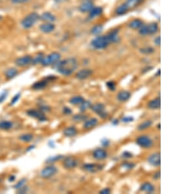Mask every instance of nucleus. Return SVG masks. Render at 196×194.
<instances>
[{
	"mask_svg": "<svg viewBox=\"0 0 196 194\" xmlns=\"http://www.w3.org/2000/svg\"><path fill=\"white\" fill-rule=\"evenodd\" d=\"M78 67V63L74 58H69L59 62L57 65V71L62 75L68 76L75 71Z\"/></svg>",
	"mask_w": 196,
	"mask_h": 194,
	"instance_id": "nucleus-1",
	"label": "nucleus"
},
{
	"mask_svg": "<svg viewBox=\"0 0 196 194\" xmlns=\"http://www.w3.org/2000/svg\"><path fill=\"white\" fill-rule=\"evenodd\" d=\"M39 16L36 13H31L30 15L26 16L22 20V26L23 28L26 29H29V28L32 27L37 22V21L39 20Z\"/></svg>",
	"mask_w": 196,
	"mask_h": 194,
	"instance_id": "nucleus-2",
	"label": "nucleus"
},
{
	"mask_svg": "<svg viewBox=\"0 0 196 194\" xmlns=\"http://www.w3.org/2000/svg\"><path fill=\"white\" fill-rule=\"evenodd\" d=\"M110 43L111 42L108 39L107 35L97 37L93 39L92 43H91L92 47L96 49H103L106 48Z\"/></svg>",
	"mask_w": 196,
	"mask_h": 194,
	"instance_id": "nucleus-3",
	"label": "nucleus"
},
{
	"mask_svg": "<svg viewBox=\"0 0 196 194\" xmlns=\"http://www.w3.org/2000/svg\"><path fill=\"white\" fill-rule=\"evenodd\" d=\"M61 58V55L58 52H53L52 54H49L46 57H43L41 61V64L44 66H47L53 64L56 62L59 61V59Z\"/></svg>",
	"mask_w": 196,
	"mask_h": 194,
	"instance_id": "nucleus-4",
	"label": "nucleus"
},
{
	"mask_svg": "<svg viewBox=\"0 0 196 194\" xmlns=\"http://www.w3.org/2000/svg\"><path fill=\"white\" fill-rule=\"evenodd\" d=\"M158 30V26L156 23H151L149 25L143 26L140 28L139 33L143 35H148V34H154L157 32Z\"/></svg>",
	"mask_w": 196,
	"mask_h": 194,
	"instance_id": "nucleus-5",
	"label": "nucleus"
},
{
	"mask_svg": "<svg viewBox=\"0 0 196 194\" xmlns=\"http://www.w3.org/2000/svg\"><path fill=\"white\" fill-rule=\"evenodd\" d=\"M27 114L31 117L39 120V121L43 122L47 120V117L45 116L43 112L41 111L36 110V109H30V110L27 111Z\"/></svg>",
	"mask_w": 196,
	"mask_h": 194,
	"instance_id": "nucleus-6",
	"label": "nucleus"
},
{
	"mask_svg": "<svg viewBox=\"0 0 196 194\" xmlns=\"http://www.w3.org/2000/svg\"><path fill=\"white\" fill-rule=\"evenodd\" d=\"M105 105L102 103H96L92 107V110L93 112L99 115L100 117L105 118L107 117V112L105 111Z\"/></svg>",
	"mask_w": 196,
	"mask_h": 194,
	"instance_id": "nucleus-7",
	"label": "nucleus"
},
{
	"mask_svg": "<svg viewBox=\"0 0 196 194\" xmlns=\"http://www.w3.org/2000/svg\"><path fill=\"white\" fill-rule=\"evenodd\" d=\"M137 143L141 147L150 148L152 145V140L148 137L146 135H142L137 138Z\"/></svg>",
	"mask_w": 196,
	"mask_h": 194,
	"instance_id": "nucleus-8",
	"label": "nucleus"
},
{
	"mask_svg": "<svg viewBox=\"0 0 196 194\" xmlns=\"http://www.w3.org/2000/svg\"><path fill=\"white\" fill-rule=\"evenodd\" d=\"M57 169L54 166H50L47 167L46 168L43 169L41 172V176L43 178H48L51 177L57 172Z\"/></svg>",
	"mask_w": 196,
	"mask_h": 194,
	"instance_id": "nucleus-9",
	"label": "nucleus"
},
{
	"mask_svg": "<svg viewBox=\"0 0 196 194\" xmlns=\"http://www.w3.org/2000/svg\"><path fill=\"white\" fill-rule=\"evenodd\" d=\"M31 61H32V58L30 56H24L22 57L17 58L15 61V63L16 65L19 67H24L29 65L31 63Z\"/></svg>",
	"mask_w": 196,
	"mask_h": 194,
	"instance_id": "nucleus-10",
	"label": "nucleus"
},
{
	"mask_svg": "<svg viewBox=\"0 0 196 194\" xmlns=\"http://www.w3.org/2000/svg\"><path fill=\"white\" fill-rule=\"evenodd\" d=\"M148 163L153 165V166H160L161 164V158L160 153H154L148 157Z\"/></svg>",
	"mask_w": 196,
	"mask_h": 194,
	"instance_id": "nucleus-11",
	"label": "nucleus"
},
{
	"mask_svg": "<svg viewBox=\"0 0 196 194\" xmlns=\"http://www.w3.org/2000/svg\"><path fill=\"white\" fill-rule=\"evenodd\" d=\"M84 169L86 171L90 172H96L97 171H101L103 169V165H99V164H86L83 166Z\"/></svg>",
	"mask_w": 196,
	"mask_h": 194,
	"instance_id": "nucleus-12",
	"label": "nucleus"
},
{
	"mask_svg": "<svg viewBox=\"0 0 196 194\" xmlns=\"http://www.w3.org/2000/svg\"><path fill=\"white\" fill-rule=\"evenodd\" d=\"M78 164V161L75 159L73 158H67L65 159L64 161V166L65 169H71L73 168H75L76 167V165Z\"/></svg>",
	"mask_w": 196,
	"mask_h": 194,
	"instance_id": "nucleus-13",
	"label": "nucleus"
},
{
	"mask_svg": "<svg viewBox=\"0 0 196 194\" xmlns=\"http://www.w3.org/2000/svg\"><path fill=\"white\" fill-rule=\"evenodd\" d=\"M92 75V71L88 69H85L80 70L76 75V77L78 79L80 80H84L87 78H88L89 77Z\"/></svg>",
	"mask_w": 196,
	"mask_h": 194,
	"instance_id": "nucleus-14",
	"label": "nucleus"
},
{
	"mask_svg": "<svg viewBox=\"0 0 196 194\" xmlns=\"http://www.w3.org/2000/svg\"><path fill=\"white\" fill-rule=\"evenodd\" d=\"M55 29V26L50 22H46L42 24L40 26V30L45 33H49L53 31Z\"/></svg>",
	"mask_w": 196,
	"mask_h": 194,
	"instance_id": "nucleus-15",
	"label": "nucleus"
},
{
	"mask_svg": "<svg viewBox=\"0 0 196 194\" xmlns=\"http://www.w3.org/2000/svg\"><path fill=\"white\" fill-rule=\"evenodd\" d=\"M93 156L94 158L97 159V160H102L107 157V154L106 152V151H105L104 150L98 149L94 152Z\"/></svg>",
	"mask_w": 196,
	"mask_h": 194,
	"instance_id": "nucleus-16",
	"label": "nucleus"
},
{
	"mask_svg": "<svg viewBox=\"0 0 196 194\" xmlns=\"http://www.w3.org/2000/svg\"><path fill=\"white\" fill-rule=\"evenodd\" d=\"M93 8L94 7L92 1H86V2L83 3L82 4L80 5L79 10L82 13H87V12H90Z\"/></svg>",
	"mask_w": 196,
	"mask_h": 194,
	"instance_id": "nucleus-17",
	"label": "nucleus"
},
{
	"mask_svg": "<svg viewBox=\"0 0 196 194\" xmlns=\"http://www.w3.org/2000/svg\"><path fill=\"white\" fill-rule=\"evenodd\" d=\"M131 97V94L128 91H121L118 94L117 98L120 101H126Z\"/></svg>",
	"mask_w": 196,
	"mask_h": 194,
	"instance_id": "nucleus-18",
	"label": "nucleus"
},
{
	"mask_svg": "<svg viewBox=\"0 0 196 194\" xmlns=\"http://www.w3.org/2000/svg\"><path fill=\"white\" fill-rule=\"evenodd\" d=\"M41 20H43V21L46 22H53L56 20L55 16L49 12H45L44 13L43 15L41 16Z\"/></svg>",
	"mask_w": 196,
	"mask_h": 194,
	"instance_id": "nucleus-19",
	"label": "nucleus"
},
{
	"mask_svg": "<svg viewBox=\"0 0 196 194\" xmlns=\"http://www.w3.org/2000/svg\"><path fill=\"white\" fill-rule=\"evenodd\" d=\"M98 123V120L96 118H91L90 120H86L85 123H84V128L86 129H91L97 126Z\"/></svg>",
	"mask_w": 196,
	"mask_h": 194,
	"instance_id": "nucleus-20",
	"label": "nucleus"
},
{
	"mask_svg": "<svg viewBox=\"0 0 196 194\" xmlns=\"http://www.w3.org/2000/svg\"><path fill=\"white\" fill-rule=\"evenodd\" d=\"M143 26V23L141 20L139 19H135L132 20L131 22L129 23V26L134 30H137L140 29Z\"/></svg>",
	"mask_w": 196,
	"mask_h": 194,
	"instance_id": "nucleus-21",
	"label": "nucleus"
},
{
	"mask_svg": "<svg viewBox=\"0 0 196 194\" xmlns=\"http://www.w3.org/2000/svg\"><path fill=\"white\" fill-rule=\"evenodd\" d=\"M148 107L151 109H157L160 108L161 101L160 98H156L155 100L150 101L148 104Z\"/></svg>",
	"mask_w": 196,
	"mask_h": 194,
	"instance_id": "nucleus-22",
	"label": "nucleus"
},
{
	"mask_svg": "<svg viewBox=\"0 0 196 194\" xmlns=\"http://www.w3.org/2000/svg\"><path fill=\"white\" fill-rule=\"evenodd\" d=\"M141 1L142 0H127L126 2L124 3V5L126 6V7L129 10L137 6L141 2Z\"/></svg>",
	"mask_w": 196,
	"mask_h": 194,
	"instance_id": "nucleus-23",
	"label": "nucleus"
},
{
	"mask_svg": "<svg viewBox=\"0 0 196 194\" xmlns=\"http://www.w3.org/2000/svg\"><path fill=\"white\" fill-rule=\"evenodd\" d=\"M47 83L48 81L46 80L39 81V82L34 83L33 85H32V88L34 90H42L47 86Z\"/></svg>",
	"mask_w": 196,
	"mask_h": 194,
	"instance_id": "nucleus-24",
	"label": "nucleus"
},
{
	"mask_svg": "<svg viewBox=\"0 0 196 194\" xmlns=\"http://www.w3.org/2000/svg\"><path fill=\"white\" fill-rule=\"evenodd\" d=\"M103 12V9L101 7H96V8H93L92 10L90 11V19H94V18H96L98 16H99L101 15V13Z\"/></svg>",
	"mask_w": 196,
	"mask_h": 194,
	"instance_id": "nucleus-25",
	"label": "nucleus"
},
{
	"mask_svg": "<svg viewBox=\"0 0 196 194\" xmlns=\"http://www.w3.org/2000/svg\"><path fill=\"white\" fill-rule=\"evenodd\" d=\"M64 133L66 137H73L76 135L77 130L74 127H69V128L64 129Z\"/></svg>",
	"mask_w": 196,
	"mask_h": 194,
	"instance_id": "nucleus-26",
	"label": "nucleus"
},
{
	"mask_svg": "<svg viewBox=\"0 0 196 194\" xmlns=\"http://www.w3.org/2000/svg\"><path fill=\"white\" fill-rule=\"evenodd\" d=\"M141 190H142V191H144L146 192L152 193L154 191V186L152 184H150V183L146 182L141 186Z\"/></svg>",
	"mask_w": 196,
	"mask_h": 194,
	"instance_id": "nucleus-27",
	"label": "nucleus"
},
{
	"mask_svg": "<svg viewBox=\"0 0 196 194\" xmlns=\"http://www.w3.org/2000/svg\"><path fill=\"white\" fill-rule=\"evenodd\" d=\"M17 73H18V71H17V70L16 69L10 68L6 71L5 77L7 79H10L14 78V77H15L17 75Z\"/></svg>",
	"mask_w": 196,
	"mask_h": 194,
	"instance_id": "nucleus-28",
	"label": "nucleus"
},
{
	"mask_svg": "<svg viewBox=\"0 0 196 194\" xmlns=\"http://www.w3.org/2000/svg\"><path fill=\"white\" fill-rule=\"evenodd\" d=\"M107 37L109 39L111 43H114V42H117L118 40V31H113L111 33L107 35Z\"/></svg>",
	"mask_w": 196,
	"mask_h": 194,
	"instance_id": "nucleus-29",
	"label": "nucleus"
},
{
	"mask_svg": "<svg viewBox=\"0 0 196 194\" xmlns=\"http://www.w3.org/2000/svg\"><path fill=\"white\" fill-rule=\"evenodd\" d=\"M84 98L81 96H75L72 97L71 100H69V102L73 105H80L82 103H83Z\"/></svg>",
	"mask_w": 196,
	"mask_h": 194,
	"instance_id": "nucleus-30",
	"label": "nucleus"
},
{
	"mask_svg": "<svg viewBox=\"0 0 196 194\" xmlns=\"http://www.w3.org/2000/svg\"><path fill=\"white\" fill-rule=\"evenodd\" d=\"M13 127V123L9 121H2L0 122V129L8 130Z\"/></svg>",
	"mask_w": 196,
	"mask_h": 194,
	"instance_id": "nucleus-31",
	"label": "nucleus"
},
{
	"mask_svg": "<svg viewBox=\"0 0 196 194\" xmlns=\"http://www.w3.org/2000/svg\"><path fill=\"white\" fill-rule=\"evenodd\" d=\"M152 124V122L150 120H146L143 123H141L139 126H138V129L140 130V131H142V130H144L145 129L148 128L149 127L151 126Z\"/></svg>",
	"mask_w": 196,
	"mask_h": 194,
	"instance_id": "nucleus-32",
	"label": "nucleus"
},
{
	"mask_svg": "<svg viewBox=\"0 0 196 194\" xmlns=\"http://www.w3.org/2000/svg\"><path fill=\"white\" fill-rule=\"evenodd\" d=\"M91 107V103L88 101H84L83 103L80 104V110L81 112H84L86 111V109H88Z\"/></svg>",
	"mask_w": 196,
	"mask_h": 194,
	"instance_id": "nucleus-33",
	"label": "nucleus"
},
{
	"mask_svg": "<svg viewBox=\"0 0 196 194\" xmlns=\"http://www.w3.org/2000/svg\"><path fill=\"white\" fill-rule=\"evenodd\" d=\"M128 8L126 7V6H125L124 5V4H122L120 6H119L117 8V13L118 14V15H123V14L126 13L128 11Z\"/></svg>",
	"mask_w": 196,
	"mask_h": 194,
	"instance_id": "nucleus-34",
	"label": "nucleus"
},
{
	"mask_svg": "<svg viewBox=\"0 0 196 194\" xmlns=\"http://www.w3.org/2000/svg\"><path fill=\"white\" fill-rule=\"evenodd\" d=\"M19 139L24 142H30L33 139V135L31 134H24V135L20 136Z\"/></svg>",
	"mask_w": 196,
	"mask_h": 194,
	"instance_id": "nucleus-35",
	"label": "nucleus"
},
{
	"mask_svg": "<svg viewBox=\"0 0 196 194\" xmlns=\"http://www.w3.org/2000/svg\"><path fill=\"white\" fill-rule=\"evenodd\" d=\"M103 30V26L101 25H97L95 26L93 28L92 31H91V32L93 35H98L99 34L101 31Z\"/></svg>",
	"mask_w": 196,
	"mask_h": 194,
	"instance_id": "nucleus-36",
	"label": "nucleus"
},
{
	"mask_svg": "<svg viewBox=\"0 0 196 194\" xmlns=\"http://www.w3.org/2000/svg\"><path fill=\"white\" fill-rule=\"evenodd\" d=\"M43 57H44L43 54L41 53V54H39L38 55H37L36 57L33 58L32 59V61H31V62H32L33 64L36 65V64H37V63H39L41 62Z\"/></svg>",
	"mask_w": 196,
	"mask_h": 194,
	"instance_id": "nucleus-37",
	"label": "nucleus"
},
{
	"mask_svg": "<svg viewBox=\"0 0 196 194\" xmlns=\"http://www.w3.org/2000/svg\"><path fill=\"white\" fill-rule=\"evenodd\" d=\"M87 118V116L84 114H76L73 116V120L75 122H81L83 120H85Z\"/></svg>",
	"mask_w": 196,
	"mask_h": 194,
	"instance_id": "nucleus-38",
	"label": "nucleus"
},
{
	"mask_svg": "<svg viewBox=\"0 0 196 194\" xmlns=\"http://www.w3.org/2000/svg\"><path fill=\"white\" fill-rule=\"evenodd\" d=\"M141 52L143 53V54H152V52H154V49L151 47H146L144 48H142L141 50Z\"/></svg>",
	"mask_w": 196,
	"mask_h": 194,
	"instance_id": "nucleus-39",
	"label": "nucleus"
},
{
	"mask_svg": "<svg viewBox=\"0 0 196 194\" xmlns=\"http://www.w3.org/2000/svg\"><path fill=\"white\" fill-rule=\"evenodd\" d=\"M26 179H22V180H21L20 181H19L18 183H17V184L15 186V188H16V189H21V188H22L24 184H25V183H26Z\"/></svg>",
	"mask_w": 196,
	"mask_h": 194,
	"instance_id": "nucleus-40",
	"label": "nucleus"
},
{
	"mask_svg": "<svg viewBox=\"0 0 196 194\" xmlns=\"http://www.w3.org/2000/svg\"><path fill=\"white\" fill-rule=\"evenodd\" d=\"M106 85L108 87V89L114 91L115 90V88H116V84L113 82V81H109V82L107 83Z\"/></svg>",
	"mask_w": 196,
	"mask_h": 194,
	"instance_id": "nucleus-41",
	"label": "nucleus"
},
{
	"mask_svg": "<svg viewBox=\"0 0 196 194\" xmlns=\"http://www.w3.org/2000/svg\"><path fill=\"white\" fill-rule=\"evenodd\" d=\"M20 97V94H16L15 95V96H14V97L12 99V100L11 101H10V105H13L14 104H15L17 101H18V100H19V98Z\"/></svg>",
	"mask_w": 196,
	"mask_h": 194,
	"instance_id": "nucleus-42",
	"label": "nucleus"
},
{
	"mask_svg": "<svg viewBox=\"0 0 196 194\" xmlns=\"http://www.w3.org/2000/svg\"><path fill=\"white\" fill-rule=\"evenodd\" d=\"M7 97V91H4L0 94V103L4 101Z\"/></svg>",
	"mask_w": 196,
	"mask_h": 194,
	"instance_id": "nucleus-43",
	"label": "nucleus"
},
{
	"mask_svg": "<svg viewBox=\"0 0 196 194\" xmlns=\"http://www.w3.org/2000/svg\"><path fill=\"white\" fill-rule=\"evenodd\" d=\"M122 121L125 123H128L134 121V118L131 117V116H126V117H124L122 118Z\"/></svg>",
	"mask_w": 196,
	"mask_h": 194,
	"instance_id": "nucleus-44",
	"label": "nucleus"
},
{
	"mask_svg": "<svg viewBox=\"0 0 196 194\" xmlns=\"http://www.w3.org/2000/svg\"><path fill=\"white\" fill-rule=\"evenodd\" d=\"M122 166L126 169H132V168H134V167L135 166V164H131V163H126V162H125V163H124L123 165H122Z\"/></svg>",
	"mask_w": 196,
	"mask_h": 194,
	"instance_id": "nucleus-45",
	"label": "nucleus"
},
{
	"mask_svg": "<svg viewBox=\"0 0 196 194\" xmlns=\"http://www.w3.org/2000/svg\"><path fill=\"white\" fill-rule=\"evenodd\" d=\"M62 157L61 156H54V157H52L50 158H49L48 161H49L48 163H52V162H54L55 161H57L59 160Z\"/></svg>",
	"mask_w": 196,
	"mask_h": 194,
	"instance_id": "nucleus-46",
	"label": "nucleus"
},
{
	"mask_svg": "<svg viewBox=\"0 0 196 194\" xmlns=\"http://www.w3.org/2000/svg\"><path fill=\"white\" fill-rule=\"evenodd\" d=\"M122 156L124 158H130L133 156V155L130 152H124L122 154Z\"/></svg>",
	"mask_w": 196,
	"mask_h": 194,
	"instance_id": "nucleus-47",
	"label": "nucleus"
},
{
	"mask_svg": "<svg viewBox=\"0 0 196 194\" xmlns=\"http://www.w3.org/2000/svg\"><path fill=\"white\" fill-rule=\"evenodd\" d=\"M64 112L65 114H71L72 111L71 110V109H69L68 107H65L64 109Z\"/></svg>",
	"mask_w": 196,
	"mask_h": 194,
	"instance_id": "nucleus-48",
	"label": "nucleus"
},
{
	"mask_svg": "<svg viewBox=\"0 0 196 194\" xmlns=\"http://www.w3.org/2000/svg\"><path fill=\"white\" fill-rule=\"evenodd\" d=\"M101 144H102L104 146H107L108 144H110V143L107 139H103L101 140Z\"/></svg>",
	"mask_w": 196,
	"mask_h": 194,
	"instance_id": "nucleus-49",
	"label": "nucleus"
},
{
	"mask_svg": "<svg viewBox=\"0 0 196 194\" xmlns=\"http://www.w3.org/2000/svg\"><path fill=\"white\" fill-rule=\"evenodd\" d=\"M110 192H111L110 189L105 188V189L103 190L102 191H101L100 192V193H102V194H108V193H110Z\"/></svg>",
	"mask_w": 196,
	"mask_h": 194,
	"instance_id": "nucleus-50",
	"label": "nucleus"
},
{
	"mask_svg": "<svg viewBox=\"0 0 196 194\" xmlns=\"http://www.w3.org/2000/svg\"><path fill=\"white\" fill-rule=\"evenodd\" d=\"M26 1H27V0H12L13 2L16 3H22L26 2Z\"/></svg>",
	"mask_w": 196,
	"mask_h": 194,
	"instance_id": "nucleus-51",
	"label": "nucleus"
},
{
	"mask_svg": "<svg viewBox=\"0 0 196 194\" xmlns=\"http://www.w3.org/2000/svg\"><path fill=\"white\" fill-rule=\"evenodd\" d=\"M160 37H157L156 39H155V43L157 45L160 46Z\"/></svg>",
	"mask_w": 196,
	"mask_h": 194,
	"instance_id": "nucleus-52",
	"label": "nucleus"
},
{
	"mask_svg": "<svg viewBox=\"0 0 196 194\" xmlns=\"http://www.w3.org/2000/svg\"><path fill=\"white\" fill-rule=\"evenodd\" d=\"M154 177H155L156 179L159 178L160 177V172H157V173H156V175H155Z\"/></svg>",
	"mask_w": 196,
	"mask_h": 194,
	"instance_id": "nucleus-53",
	"label": "nucleus"
},
{
	"mask_svg": "<svg viewBox=\"0 0 196 194\" xmlns=\"http://www.w3.org/2000/svg\"><path fill=\"white\" fill-rule=\"evenodd\" d=\"M54 1L56 2V3H63V2H64L66 0H54Z\"/></svg>",
	"mask_w": 196,
	"mask_h": 194,
	"instance_id": "nucleus-54",
	"label": "nucleus"
},
{
	"mask_svg": "<svg viewBox=\"0 0 196 194\" xmlns=\"http://www.w3.org/2000/svg\"><path fill=\"white\" fill-rule=\"evenodd\" d=\"M113 123H114V125H116V124H117V123H118V120H114V121H113Z\"/></svg>",
	"mask_w": 196,
	"mask_h": 194,
	"instance_id": "nucleus-55",
	"label": "nucleus"
},
{
	"mask_svg": "<svg viewBox=\"0 0 196 194\" xmlns=\"http://www.w3.org/2000/svg\"><path fill=\"white\" fill-rule=\"evenodd\" d=\"M157 75H160V69H159L158 70V71H157Z\"/></svg>",
	"mask_w": 196,
	"mask_h": 194,
	"instance_id": "nucleus-56",
	"label": "nucleus"
},
{
	"mask_svg": "<svg viewBox=\"0 0 196 194\" xmlns=\"http://www.w3.org/2000/svg\"><path fill=\"white\" fill-rule=\"evenodd\" d=\"M86 1H92V0H86Z\"/></svg>",
	"mask_w": 196,
	"mask_h": 194,
	"instance_id": "nucleus-57",
	"label": "nucleus"
}]
</instances>
